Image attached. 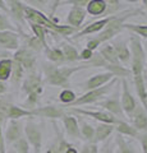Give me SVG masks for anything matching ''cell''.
<instances>
[{
	"mask_svg": "<svg viewBox=\"0 0 147 153\" xmlns=\"http://www.w3.org/2000/svg\"><path fill=\"white\" fill-rule=\"evenodd\" d=\"M134 13L136 12H128V13H124V14H120V16H113L111 21L107 23L106 27L104 28L101 32H98V36L93 37V38H91V40L87 41L86 49L95 51L98 46H101L104 42H106V41L110 40V38H113L116 33H119L123 30V23H124L125 19L132 17Z\"/></svg>",
	"mask_w": 147,
	"mask_h": 153,
	"instance_id": "cell-1",
	"label": "cell"
},
{
	"mask_svg": "<svg viewBox=\"0 0 147 153\" xmlns=\"http://www.w3.org/2000/svg\"><path fill=\"white\" fill-rule=\"evenodd\" d=\"M87 69L84 64L78 66H55V65H45L44 73L45 80L47 84L55 87H69V79L74 73L79 70Z\"/></svg>",
	"mask_w": 147,
	"mask_h": 153,
	"instance_id": "cell-2",
	"label": "cell"
},
{
	"mask_svg": "<svg viewBox=\"0 0 147 153\" xmlns=\"http://www.w3.org/2000/svg\"><path fill=\"white\" fill-rule=\"evenodd\" d=\"M131 51V73L133 76L143 75V69L146 65V54L142 46L140 37L132 36L129 40Z\"/></svg>",
	"mask_w": 147,
	"mask_h": 153,
	"instance_id": "cell-3",
	"label": "cell"
},
{
	"mask_svg": "<svg viewBox=\"0 0 147 153\" xmlns=\"http://www.w3.org/2000/svg\"><path fill=\"white\" fill-rule=\"evenodd\" d=\"M22 92L27 96L26 105L28 107H32L39 101L40 94L42 93V78L40 74L31 73L28 74L22 83ZM31 108V110H32Z\"/></svg>",
	"mask_w": 147,
	"mask_h": 153,
	"instance_id": "cell-4",
	"label": "cell"
},
{
	"mask_svg": "<svg viewBox=\"0 0 147 153\" xmlns=\"http://www.w3.org/2000/svg\"><path fill=\"white\" fill-rule=\"evenodd\" d=\"M118 82H119L118 78H113L110 82L106 83L105 85H102V87L96 88V89H91L84 94H82L81 97H77L68 107H77V106H83V105H91L95 102H98V100H101L104 96L110 92L113 87L115 85V83H118Z\"/></svg>",
	"mask_w": 147,
	"mask_h": 153,
	"instance_id": "cell-5",
	"label": "cell"
},
{
	"mask_svg": "<svg viewBox=\"0 0 147 153\" xmlns=\"http://www.w3.org/2000/svg\"><path fill=\"white\" fill-rule=\"evenodd\" d=\"M25 134L26 139L32 148L34 153H41L42 149V131L36 123L28 120L25 125Z\"/></svg>",
	"mask_w": 147,
	"mask_h": 153,
	"instance_id": "cell-6",
	"label": "cell"
},
{
	"mask_svg": "<svg viewBox=\"0 0 147 153\" xmlns=\"http://www.w3.org/2000/svg\"><path fill=\"white\" fill-rule=\"evenodd\" d=\"M68 114H75V115H83V116H88L92 117L95 120H97L98 123H106V124H111L115 125L119 119H116L115 116H113L111 114H109L106 111H91V110H84V108H79V107H69L67 110Z\"/></svg>",
	"mask_w": 147,
	"mask_h": 153,
	"instance_id": "cell-7",
	"label": "cell"
},
{
	"mask_svg": "<svg viewBox=\"0 0 147 153\" xmlns=\"http://www.w3.org/2000/svg\"><path fill=\"white\" fill-rule=\"evenodd\" d=\"M120 106L124 115L131 117V115L133 114L134 108L137 107V102L134 97L132 96L131 91H129V84L125 78L122 79V98H120Z\"/></svg>",
	"mask_w": 147,
	"mask_h": 153,
	"instance_id": "cell-8",
	"label": "cell"
},
{
	"mask_svg": "<svg viewBox=\"0 0 147 153\" xmlns=\"http://www.w3.org/2000/svg\"><path fill=\"white\" fill-rule=\"evenodd\" d=\"M13 61H17L18 64H21L25 70H31L36 64L35 52L28 47H19L18 50H16V54L13 55Z\"/></svg>",
	"mask_w": 147,
	"mask_h": 153,
	"instance_id": "cell-9",
	"label": "cell"
},
{
	"mask_svg": "<svg viewBox=\"0 0 147 153\" xmlns=\"http://www.w3.org/2000/svg\"><path fill=\"white\" fill-rule=\"evenodd\" d=\"M32 116L46 117V119H61L67 111L61 106H42L31 110Z\"/></svg>",
	"mask_w": 147,
	"mask_h": 153,
	"instance_id": "cell-10",
	"label": "cell"
},
{
	"mask_svg": "<svg viewBox=\"0 0 147 153\" xmlns=\"http://www.w3.org/2000/svg\"><path fill=\"white\" fill-rule=\"evenodd\" d=\"M0 108L5 115V119L9 120H19L21 117H26V116H32L31 110L27 108H22L16 105H10V103H0Z\"/></svg>",
	"mask_w": 147,
	"mask_h": 153,
	"instance_id": "cell-11",
	"label": "cell"
},
{
	"mask_svg": "<svg viewBox=\"0 0 147 153\" xmlns=\"http://www.w3.org/2000/svg\"><path fill=\"white\" fill-rule=\"evenodd\" d=\"M22 134H23L22 124L18 120H9L7 130L4 133V142L8 143V144H13L18 139H21Z\"/></svg>",
	"mask_w": 147,
	"mask_h": 153,
	"instance_id": "cell-12",
	"label": "cell"
},
{
	"mask_svg": "<svg viewBox=\"0 0 147 153\" xmlns=\"http://www.w3.org/2000/svg\"><path fill=\"white\" fill-rule=\"evenodd\" d=\"M113 78H115V76H114L110 71H104V73L95 74L93 76H91V78L87 79L86 82L83 83V88L87 89V91L100 88L102 85H105L106 83L110 82Z\"/></svg>",
	"mask_w": 147,
	"mask_h": 153,
	"instance_id": "cell-13",
	"label": "cell"
},
{
	"mask_svg": "<svg viewBox=\"0 0 147 153\" xmlns=\"http://www.w3.org/2000/svg\"><path fill=\"white\" fill-rule=\"evenodd\" d=\"M0 46L8 50H18L19 35L16 31H0Z\"/></svg>",
	"mask_w": 147,
	"mask_h": 153,
	"instance_id": "cell-14",
	"label": "cell"
},
{
	"mask_svg": "<svg viewBox=\"0 0 147 153\" xmlns=\"http://www.w3.org/2000/svg\"><path fill=\"white\" fill-rule=\"evenodd\" d=\"M131 119H132V126L137 129L138 133L147 130V111L142 106L137 105L133 114L131 115Z\"/></svg>",
	"mask_w": 147,
	"mask_h": 153,
	"instance_id": "cell-15",
	"label": "cell"
},
{
	"mask_svg": "<svg viewBox=\"0 0 147 153\" xmlns=\"http://www.w3.org/2000/svg\"><path fill=\"white\" fill-rule=\"evenodd\" d=\"M97 105L100 107H102L106 112L111 114L113 116H115L116 119H120V120H124V112L122 110L120 102L118 101L116 98H107L104 100V101L97 102Z\"/></svg>",
	"mask_w": 147,
	"mask_h": 153,
	"instance_id": "cell-16",
	"label": "cell"
},
{
	"mask_svg": "<svg viewBox=\"0 0 147 153\" xmlns=\"http://www.w3.org/2000/svg\"><path fill=\"white\" fill-rule=\"evenodd\" d=\"M111 18H113V16H109V17H105V18L100 19V21H96V22L91 23V25H88L84 28H82L81 31H78L77 33H75L74 37H83V36H87V35H92V33L101 32L104 28L106 27L107 23L111 21Z\"/></svg>",
	"mask_w": 147,
	"mask_h": 153,
	"instance_id": "cell-17",
	"label": "cell"
},
{
	"mask_svg": "<svg viewBox=\"0 0 147 153\" xmlns=\"http://www.w3.org/2000/svg\"><path fill=\"white\" fill-rule=\"evenodd\" d=\"M86 9L83 8H77V7H72L70 8V10L67 16V22L70 27L75 28V30H78V28L82 27V23L84 21V18H86Z\"/></svg>",
	"mask_w": 147,
	"mask_h": 153,
	"instance_id": "cell-18",
	"label": "cell"
},
{
	"mask_svg": "<svg viewBox=\"0 0 147 153\" xmlns=\"http://www.w3.org/2000/svg\"><path fill=\"white\" fill-rule=\"evenodd\" d=\"M63 124H64V128H65V131L69 137L72 138H79L81 134H79V125H78V121L74 116H72L70 114H65L63 117Z\"/></svg>",
	"mask_w": 147,
	"mask_h": 153,
	"instance_id": "cell-19",
	"label": "cell"
},
{
	"mask_svg": "<svg viewBox=\"0 0 147 153\" xmlns=\"http://www.w3.org/2000/svg\"><path fill=\"white\" fill-rule=\"evenodd\" d=\"M114 131V125L111 124H106V123H98L97 126L95 128V137L92 143L97 144L100 142H104L110 137V134Z\"/></svg>",
	"mask_w": 147,
	"mask_h": 153,
	"instance_id": "cell-20",
	"label": "cell"
},
{
	"mask_svg": "<svg viewBox=\"0 0 147 153\" xmlns=\"http://www.w3.org/2000/svg\"><path fill=\"white\" fill-rule=\"evenodd\" d=\"M134 80V85H136V92L140 97V101L143 107L147 111V87H146V79L143 75H138V76H133Z\"/></svg>",
	"mask_w": 147,
	"mask_h": 153,
	"instance_id": "cell-21",
	"label": "cell"
},
{
	"mask_svg": "<svg viewBox=\"0 0 147 153\" xmlns=\"http://www.w3.org/2000/svg\"><path fill=\"white\" fill-rule=\"evenodd\" d=\"M113 47L116 52L119 63H123V64L129 63L131 61V51H129V47L127 46V42H124V41L115 42V44L113 45Z\"/></svg>",
	"mask_w": 147,
	"mask_h": 153,
	"instance_id": "cell-22",
	"label": "cell"
},
{
	"mask_svg": "<svg viewBox=\"0 0 147 153\" xmlns=\"http://www.w3.org/2000/svg\"><path fill=\"white\" fill-rule=\"evenodd\" d=\"M114 130H116L120 135H128V137H132V138H137V135L140 134L138 130L134 129L129 123L120 120V119L118 120V123L115 125H114Z\"/></svg>",
	"mask_w": 147,
	"mask_h": 153,
	"instance_id": "cell-23",
	"label": "cell"
},
{
	"mask_svg": "<svg viewBox=\"0 0 147 153\" xmlns=\"http://www.w3.org/2000/svg\"><path fill=\"white\" fill-rule=\"evenodd\" d=\"M84 9L90 16H101L106 12V4L104 0H90Z\"/></svg>",
	"mask_w": 147,
	"mask_h": 153,
	"instance_id": "cell-24",
	"label": "cell"
},
{
	"mask_svg": "<svg viewBox=\"0 0 147 153\" xmlns=\"http://www.w3.org/2000/svg\"><path fill=\"white\" fill-rule=\"evenodd\" d=\"M98 54L101 55V57L106 61L107 64H120L119 60H118L116 52H115V50H114L113 45H105L104 47H101Z\"/></svg>",
	"mask_w": 147,
	"mask_h": 153,
	"instance_id": "cell-25",
	"label": "cell"
},
{
	"mask_svg": "<svg viewBox=\"0 0 147 153\" xmlns=\"http://www.w3.org/2000/svg\"><path fill=\"white\" fill-rule=\"evenodd\" d=\"M105 69L107 71H110V73L115 76V78H125V76H129L132 75L131 70L127 69L125 66H123L122 64H107L105 65Z\"/></svg>",
	"mask_w": 147,
	"mask_h": 153,
	"instance_id": "cell-26",
	"label": "cell"
},
{
	"mask_svg": "<svg viewBox=\"0 0 147 153\" xmlns=\"http://www.w3.org/2000/svg\"><path fill=\"white\" fill-rule=\"evenodd\" d=\"M9 3V12L12 13V16L14 17L16 21H23V4L21 3V0H8Z\"/></svg>",
	"mask_w": 147,
	"mask_h": 153,
	"instance_id": "cell-27",
	"label": "cell"
},
{
	"mask_svg": "<svg viewBox=\"0 0 147 153\" xmlns=\"http://www.w3.org/2000/svg\"><path fill=\"white\" fill-rule=\"evenodd\" d=\"M12 66H13L12 59H1L0 60V80H1V82H5V80L10 79Z\"/></svg>",
	"mask_w": 147,
	"mask_h": 153,
	"instance_id": "cell-28",
	"label": "cell"
},
{
	"mask_svg": "<svg viewBox=\"0 0 147 153\" xmlns=\"http://www.w3.org/2000/svg\"><path fill=\"white\" fill-rule=\"evenodd\" d=\"M45 51H46L47 59H49L51 63H54V64H61V63H64V61H65L61 49H58V47H47Z\"/></svg>",
	"mask_w": 147,
	"mask_h": 153,
	"instance_id": "cell-29",
	"label": "cell"
},
{
	"mask_svg": "<svg viewBox=\"0 0 147 153\" xmlns=\"http://www.w3.org/2000/svg\"><path fill=\"white\" fill-rule=\"evenodd\" d=\"M81 125H79V134L81 137H83L84 139H87L92 143L93 140V137H95V128L91 125V124H88L87 121L84 120H81Z\"/></svg>",
	"mask_w": 147,
	"mask_h": 153,
	"instance_id": "cell-30",
	"label": "cell"
},
{
	"mask_svg": "<svg viewBox=\"0 0 147 153\" xmlns=\"http://www.w3.org/2000/svg\"><path fill=\"white\" fill-rule=\"evenodd\" d=\"M123 30H129L143 38H147V25H134V23H123Z\"/></svg>",
	"mask_w": 147,
	"mask_h": 153,
	"instance_id": "cell-31",
	"label": "cell"
},
{
	"mask_svg": "<svg viewBox=\"0 0 147 153\" xmlns=\"http://www.w3.org/2000/svg\"><path fill=\"white\" fill-rule=\"evenodd\" d=\"M61 51H63L65 61H77V60H79V52L77 51V49H75L74 46L64 45L63 47H61Z\"/></svg>",
	"mask_w": 147,
	"mask_h": 153,
	"instance_id": "cell-32",
	"label": "cell"
},
{
	"mask_svg": "<svg viewBox=\"0 0 147 153\" xmlns=\"http://www.w3.org/2000/svg\"><path fill=\"white\" fill-rule=\"evenodd\" d=\"M31 25V30L32 32L35 33V37L39 40L42 46H44V50H46L47 47V42H46V30L44 27H41V26H37V25H32V23H30Z\"/></svg>",
	"mask_w": 147,
	"mask_h": 153,
	"instance_id": "cell-33",
	"label": "cell"
},
{
	"mask_svg": "<svg viewBox=\"0 0 147 153\" xmlns=\"http://www.w3.org/2000/svg\"><path fill=\"white\" fill-rule=\"evenodd\" d=\"M23 66L21 64H18L17 61H13V66H12V74H10V78H12V82L14 84H18L23 79Z\"/></svg>",
	"mask_w": 147,
	"mask_h": 153,
	"instance_id": "cell-34",
	"label": "cell"
},
{
	"mask_svg": "<svg viewBox=\"0 0 147 153\" xmlns=\"http://www.w3.org/2000/svg\"><path fill=\"white\" fill-rule=\"evenodd\" d=\"M77 98V96H75V93L73 92V91H70V89H68V88H65V89H63L60 92V94H59V100L63 103H65L67 106H69L70 103H72L74 100Z\"/></svg>",
	"mask_w": 147,
	"mask_h": 153,
	"instance_id": "cell-35",
	"label": "cell"
},
{
	"mask_svg": "<svg viewBox=\"0 0 147 153\" xmlns=\"http://www.w3.org/2000/svg\"><path fill=\"white\" fill-rule=\"evenodd\" d=\"M106 4V12H105V16H113L115 12L119 10L120 8V1L119 0H104Z\"/></svg>",
	"mask_w": 147,
	"mask_h": 153,
	"instance_id": "cell-36",
	"label": "cell"
},
{
	"mask_svg": "<svg viewBox=\"0 0 147 153\" xmlns=\"http://www.w3.org/2000/svg\"><path fill=\"white\" fill-rule=\"evenodd\" d=\"M115 140L118 143V148H119V153H134V151L131 148V146L124 140V138L120 134H118Z\"/></svg>",
	"mask_w": 147,
	"mask_h": 153,
	"instance_id": "cell-37",
	"label": "cell"
},
{
	"mask_svg": "<svg viewBox=\"0 0 147 153\" xmlns=\"http://www.w3.org/2000/svg\"><path fill=\"white\" fill-rule=\"evenodd\" d=\"M14 146V149H16L17 153H28L30 152V144H28V142L26 138H21V139H18L16 143H13Z\"/></svg>",
	"mask_w": 147,
	"mask_h": 153,
	"instance_id": "cell-38",
	"label": "cell"
},
{
	"mask_svg": "<svg viewBox=\"0 0 147 153\" xmlns=\"http://www.w3.org/2000/svg\"><path fill=\"white\" fill-rule=\"evenodd\" d=\"M25 1L28 4V7L37 9V10H44L45 8H47L49 5V0H25Z\"/></svg>",
	"mask_w": 147,
	"mask_h": 153,
	"instance_id": "cell-39",
	"label": "cell"
},
{
	"mask_svg": "<svg viewBox=\"0 0 147 153\" xmlns=\"http://www.w3.org/2000/svg\"><path fill=\"white\" fill-rule=\"evenodd\" d=\"M27 47L30 50H32L34 52H40L42 49H44V46H42V44L41 42L37 40V38L34 36V37H31V38H28L27 40Z\"/></svg>",
	"mask_w": 147,
	"mask_h": 153,
	"instance_id": "cell-40",
	"label": "cell"
},
{
	"mask_svg": "<svg viewBox=\"0 0 147 153\" xmlns=\"http://www.w3.org/2000/svg\"><path fill=\"white\" fill-rule=\"evenodd\" d=\"M5 120V115L0 108V153H5V142H4V134H3V123Z\"/></svg>",
	"mask_w": 147,
	"mask_h": 153,
	"instance_id": "cell-41",
	"label": "cell"
},
{
	"mask_svg": "<svg viewBox=\"0 0 147 153\" xmlns=\"http://www.w3.org/2000/svg\"><path fill=\"white\" fill-rule=\"evenodd\" d=\"M90 0H63L61 4L65 5H72V7H77V8H86Z\"/></svg>",
	"mask_w": 147,
	"mask_h": 153,
	"instance_id": "cell-42",
	"label": "cell"
},
{
	"mask_svg": "<svg viewBox=\"0 0 147 153\" xmlns=\"http://www.w3.org/2000/svg\"><path fill=\"white\" fill-rule=\"evenodd\" d=\"M0 31H14V27L4 14H0Z\"/></svg>",
	"mask_w": 147,
	"mask_h": 153,
	"instance_id": "cell-43",
	"label": "cell"
},
{
	"mask_svg": "<svg viewBox=\"0 0 147 153\" xmlns=\"http://www.w3.org/2000/svg\"><path fill=\"white\" fill-rule=\"evenodd\" d=\"M79 153H98L97 144H95V143H88V144H84L82 147V149L79 151Z\"/></svg>",
	"mask_w": 147,
	"mask_h": 153,
	"instance_id": "cell-44",
	"label": "cell"
},
{
	"mask_svg": "<svg viewBox=\"0 0 147 153\" xmlns=\"http://www.w3.org/2000/svg\"><path fill=\"white\" fill-rule=\"evenodd\" d=\"M137 139L141 142L142 151H143V153H147V131L142 133V134H138V135H137Z\"/></svg>",
	"mask_w": 147,
	"mask_h": 153,
	"instance_id": "cell-45",
	"label": "cell"
},
{
	"mask_svg": "<svg viewBox=\"0 0 147 153\" xmlns=\"http://www.w3.org/2000/svg\"><path fill=\"white\" fill-rule=\"evenodd\" d=\"M93 55V51L91 50H88V49H84L82 52L79 54V60H83V61H88L92 57Z\"/></svg>",
	"mask_w": 147,
	"mask_h": 153,
	"instance_id": "cell-46",
	"label": "cell"
},
{
	"mask_svg": "<svg viewBox=\"0 0 147 153\" xmlns=\"http://www.w3.org/2000/svg\"><path fill=\"white\" fill-rule=\"evenodd\" d=\"M45 153H59V142L56 140L53 143V144H50Z\"/></svg>",
	"mask_w": 147,
	"mask_h": 153,
	"instance_id": "cell-47",
	"label": "cell"
},
{
	"mask_svg": "<svg viewBox=\"0 0 147 153\" xmlns=\"http://www.w3.org/2000/svg\"><path fill=\"white\" fill-rule=\"evenodd\" d=\"M61 1H63V0H54V1H53V7H51V10H50V18H53L55 10L58 9V7L61 4Z\"/></svg>",
	"mask_w": 147,
	"mask_h": 153,
	"instance_id": "cell-48",
	"label": "cell"
},
{
	"mask_svg": "<svg viewBox=\"0 0 147 153\" xmlns=\"http://www.w3.org/2000/svg\"><path fill=\"white\" fill-rule=\"evenodd\" d=\"M0 9H1L3 12H9V8H8L7 3L4 1V0H0Z\"/></svg>",
	"mask_w": 147,
	"mask_h": 153,
	"instance_id": "cell-49",
	"label": "cell"
},
{
	"mask_svg": "<svg viewBox=\"0 0 147 153\" xmlns=\"http://www.w3.org/2000/svg\"><path fill=\"white\" fill-rule=\"evenodd\" d=\"M7 89H8V87H7V84H5V83H4V82H1V80H0V94L5 93V92H7Z\"/></svg>",
	"mask_w": 147,
	"mask_h": 153,
	"instance_id": "cell-50",
	"label": "cell"
},
{
	"mask_svg": "<svg viewBox=\"0 0 147 153\" xmlns=\"http://www.w3.org/2000/svg\"><path fill=\"white\" fill-rule=\"evenodd\" d=\"M64 153H78V151L75 149V148H73V147H70V148H68L67 151H65Z\"/></svg>",
	"mask_w": 147,
	"mask_h": 153,
	"instance_id": "cell-51",
	"label": "cell"
},
{
	"mask_svg": "<svg viewBox=\"0 0 147 153\" xmlns=\"http://www.w3.org/2000/svg\"><path fill=\"white\" fill-rule=\"evenodd\" d=\"M104 153H115V151H114V148H106V149H105V152H104Z\"/></svg>",
	"mask_w": 147,
	"mask_h": 153,
	"instance_id": "cell-52",
	"label": "cell"
},
{
	"mask_svg": "<svg viewBox=\"0 0 147 153\" xmlns=\"http://www.w3.org/2000/svg\"><path fill=\"white\" fill-rule=\"evenodd\" d=\"M143 76H145V79L147 78V64L145 65V69H143Z\"/></svg>",
	"mask_w": 147,
	"mask_h": 153,
	"instance_id": "cell-53",
	"label": "cell"
},
{
	"mask_svg": "<svg viewBox=\"0 0 147 153\" xmlns=\"http://www.w3.org/2000/svg\"><path fill=\"white\" fill-rule=\"evenodd\" d=\"M143 50H145V54L147 55V41L145 42V46H143Z\"/></svg>",
	"mask_w": 147,
	"mask_h": 153,
	"instance_id": "cell-54",
	"label": "cell"
},
{
	"mask_svg": "<svg viewBox=\"0 0 147 153\" xmlns=\"http://www.w3.org/2000/svg\"><path fill=\"white\" fill-rule=\"evenodd\" d=\"M127 1H129V3H137V1H140V0H127Z\"/></svg>",
	"mask_w": 147,
	"mask_h": 153,
	"instance_id": "cell-55",
	"label": "cell"
},
{
	"mask_svg": "<svg viewBox=\"0 0 147 153\" xmlns=\"http://www.w3.org/2000/svg\"><path fill=\"white\" fill-rule=\"evenodd\" d=\"M5 153H17L16 151H9V152H5Z\"/></svg>",
	"mask_w": 147,
	"mask_h": 153,
	"instance_id": "cell-56",
	"label": "cell"
},
{
	"mask_svg": "<svg viewBox=\"0 0 147 153\" xmlns=\"http://www.w3.org/2000/svg\"><path fill=\"white\" fill-rule=\"evenodd\" d=\"M28 153H30V152H28Z\"/></svg>",
	"mask_w": 147,
	"mask_h": 153,
	"instance_id": "cell-57",
	"label": "cell"
}]
</instances>
